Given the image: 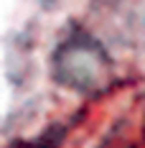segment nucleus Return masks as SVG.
Masks as SVG:
<instances>
[{
  "label": "nucleus",
  "mask_w": 145,
  "mask_h": 148,
  "mask_svg": "<svg viewBox=\"0 0 145 148\" xmlns=\"http://www.w3.org/2000/svg\"><path fill=\"white\" fill-rule=\"evenodd\" d=\"M102 69V56L89 46H66L59 61V79H64L71 87H89Z\"/></svg>",
  "instance_id": "f257e3e1"
}]
</instances>
